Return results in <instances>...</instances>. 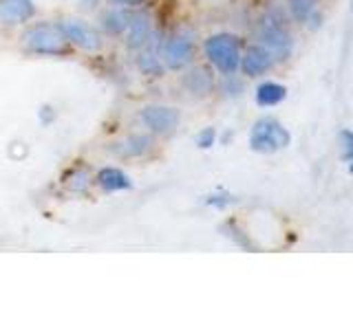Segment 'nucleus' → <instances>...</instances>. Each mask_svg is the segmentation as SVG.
I'll use <instances>...</instances> for the list:
<instances>
[{"instance_id":"obj_14","label":"nucleus","mask_w":353,"mask_h":330,"mask_svg":"<svg viewBox=\"0 0 353 330\" xmlns=\"http://www.w3.org/2000/svg\"><path fill=\"white\" fill-rule=\"evenodd\" d=\"M130 20H132V14L130 11H126L124 7H113L110 11H106L104 18H102V27L108 31V33H121V31H126L128 25H130Z\"/></svg>"},{"instance_id":"obj_9","label":"nucleus","mask_w":353,"mask_h":330,"mask_svg":"<svg viewBox=\"0 0 353 330\" xmlns=\"http://www.w3.org/2000/svg\"><path fill=\"white\" fill-rule=\"evenodd\" d=\"M33 14H36L33 0H0V22L3 25H20Z\"/></svg>"},{"instance_id":"obj_11","label":"nucleus","mask_w":353,"mask_h":330,"mask_svg":"<svg viewBox=\"0 0 353 330\" xmlns=\"http://www.w3.org/2000/svg\"><path fill=\"white\" fill-rule=\"evenodd\" d=\"M150 143L152 141L148 135H130L128 139L117 143L115 154H119V157H124V159H135L150 150Z\"/></svg>"},{"instance_id":"obj_5","label":"nucleus","mask_w":353,"mask_h":330,"mask_svg":"<svg viewBox=\"0 0 353 330\" xmlns=\"http://www.w3.org/2000/svg\"><path fill=\"white\" fill-rule=\"evenodd\" d=\"M60 31L64 33L66 40H71L75 47H80L84 51H99L102 49L99 33L82 20H64L60 25Z\"/></svg>"},{"instance_id":"obj_8","label":"nucleus","mask_w":353,"mask_h":330,"mask_svg":"<svg viewBox=\"0 0 353 330\" xmlns=\"http://www.w3.org/2000/svg\"><path fill=\"white\" fill-rule=\"evenodd\" d=\"M192 58V40L188 36H174L165 42L163 47V60L170 69H181Z\"/></svg>"},{"instance_id":"obj_12","label":"nucleus","mask_w":353,"mask_h":330,"mask_svg":"<svg viewBox=\"0 0 353 330\" xmlns=\"http://www.w3.org/2000/svg\"><path fill=\"white\" fill-rule=\"evenodd\" d=\"M97 183L104 187L106 192H121V190H130L132 183L128 176L117 170V168H104L97 174Z\"/></svg>"},{"instance_id":"obj_20","label":"nucleus","mask_w":353,"mask_h":330,"mask_svg":"<svg viewBox=\"0 0 353 330\" xmlns=\"http://www.w3.org/2000/svg\"><path fill=\"white\" fill-rule=\"evenodd\" d=\"M234 198H232L230 194H212V196H208L205 198V203L208 205H212V207H216V209H223V207H228Z\"/></svg>"},{"instance_id":"obj_21","label":"nucleus","mask_w":353,"mask_h":330,"mask_svg":"<svg viewBox=\"0 0 353 330\" xmlns=\"http://www.w3.org/2000/svg\"><path fill=\"white\" fill-rule=\"evenodd\" d=\"M108 3L115 5V7H137L143 3V0H108Z\"/></svg>"},{"instance_id":"obj_7","label":"nucleus","mask_w":353,"mask_h":330,"mask_svg":"<svg viewBox=\"0 0 353 330\" xmlns=\"http://www.w3.org/2000/svg\"><path fill=\"white\" fill-rule=\"evenodd\" d=\"M274 66V55L263 47V44H254L245 51V55H241V69L248 77H259L263 73H268Z\"/></svg>"},{"instance_id":"obj_3","label":"nucleus","mask_w":353,"mask_h":330,"mask_svg":"<svg viewBox=\"0 0 353 330\" xmlns=\"http://www.w3.org/2000/svg\"><path fill=\"white\" fill-rule=\"evenodd\" d=\"M259 40L263 47L274 55V60H285L294 47L292 33L287 29L285 20L276 14L263 18L261 27H259Z\"/></svg>"},{"instance_id":"obj_23","label":"nucleus","mask_w":353,"mask_h":330,"mask_svg":"<svg viewBox=\"0 0 353 330\" xmlns=\"http://www.w3.org/2000/svg\"><path fill=\"white\" fill-rule=\"evenodd\" d=\"M351 11H353V0H351Z\"/></svg>"},{"instance_id":"obj_1","label":"nucleus","mask_w":353,"mask_h":330,"mask_svg":"<svg viewBox=\"0 0 353 330\" xmlns=\"http://www.w3.org/2000/svg\"><path fill=\"white\" fill-rule=\"evenodd\" d=\"M205 58L223 75H234L241 66V40L230 33H216L205 40Z\"/></svg>"},{"instance_id":"obj_18","label":"nucleus","mask_w":353,"mask_h":330,"mask_svg":"<svg viewBox=\"0 0 353 330\" xmlns=\"http://www.w3.org/2000/svg\"><path fill=\"white\" fill-rule=\"evenodd\" d=\"M340 150L345 161L353 159V130H340Z\"/></svg>"},{"instance_id":"obj_6","label":"nucleus","mask_w":353,"mask_h":330,"mask_svg":"<svg viewBox=\"0 0 353 330\" xmlns=\"http://www.w3.org/2000/svg\"><path fill=\"white\" fill-rule=\"evenodd\" d=\"M141 121L143 126L150 128L152 132H172L176 126H179L181 121V115L176 108H170V106H146L141 110Z\"/></svg>"},{"instance_id":"obj_10","label":"nucleus","mask_w":353,"mask_h":330,"mask_svg":"<svg viewBox=\"0 0 353 330\" xmlns=\"http://www.w3.org/2000/svg\"><path fill=\"white\" fill-rule=\"evenodd\" d=\"M150 16L148 14H139L132 16L130 25H128V47L130 49H139L146 44V40L150 38Z\"/></svg>"},{"instance_id":"obj_2","label":"nucleus","mask_w":353,"mask_h":330,"mask_svg":"<svg viewBox=\"0 0 353 330\" xmlns=\"http://www.w3.org/2000/svg\"><path fill=\"white\" fill-rule=\"evenodd\" d=\"M292 143V137L287 128H283L281 121L274 117H263L254 124L250 132V148L261 154H272L287 148Z\"/></svg>"},{"instance_id":"obj_19","label":"nucleus","mask_w":353,"mask_h":330,"mask_svg":"<svg viewBox=\"0 0 353 330\" xmlns=\"http://www.w3.org/2000/svg\"><path fill=\"white\" fill-rule=\"evenodd\" d=\"M214 141H216V132H214V128H205V130H201V132L196 135V146L201 148V150L212 148V146H214Z\"/></svg>"},{"instance_id":"obj_4","label":"nucleus","mask_w":353,"mask_h":330,"mask_svg":"<svg viewBox=\"0 0 353 330\" xmlns=\"http://www.w3.org/2000/svg\"><path fill=\"white\" fill-rule=\"evenodd\" d=\"M22 44H25V49L40 53V55H64L69 51L64 33L58 27H51V25L31 27L25 36H22Z\"/></svg>"},{"instance_id":"obj_16","label":"nucleus","mask_w":353,"mask_h":330,"mask_svg":"<svg viewBox=\"0 0 353 330\" xmlns=\"http://www.w3.org/2000/svg\"><path fill=\"white\" fill-rule=\"evenodd\" d=\"M287 5H290L294 18L301 22L309 20L316 11V0H287Z\"/></svg>"},{"instance_id":"obj_17","label":"nucleus","mask_w":353,"mask_h":330,"mask_svg":"<svg viewBox=\"0 0 353 330\" xmlns=\"http://www.w3.org/2000/svg\"><path fill=\"white\" fill-rule=\"evenodd\" d=\"M139 69L146 73V75H154L159 77L161 75V64H159V58H154V55L146 53L139 58Z\"/></svg>"},{"instance_id":"obj_22","label":"nucleus","mask_w":353,"mask_h":330,"mask_svg":"<svg viewBox=\"0 0 353 330\" xmlns=\"http://www.w3.org/2000/svg\"><path fill=\"white\" fill-rule=\"evenodd\" d=\"M349 172H351V174H353V159H351V161H349Z\"/></svg>"},{"instance_id":"obj_13","label":"nucleus","mask_w":353,"mask_h":330,"mask_svg":"<svg viewBox=\"0 0 353 330\" xmlns=\"http://www.w3.org/2000/svg\"><path fill=\"white\" fill-rule=\"evenodd\" d=\"M287 97V88L283 84H276V82H263L256 88V104L263 108H270L281 104L283 99Z\"/></svg>"},{"instance_id":"obj_15","label":"nucleus","mask_w":353,"mask_h":330,"mask_svg":"<svg viewBox=\"0 0 353 330\" xmlns=\"http://www.w3.org/2000/svg\"><path fill=\"white\" fill-rule=\"evenodd\" d=\"M183 84L192 95H208L212 91V75L205 69H192L183 77Z\"/></svg>"}]
</instances>
